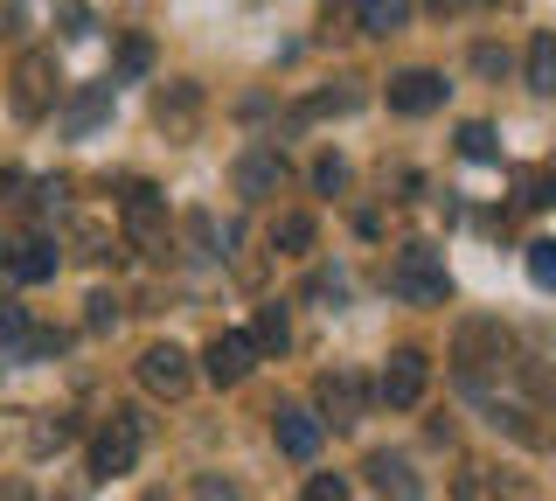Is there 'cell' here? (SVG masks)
<instances>
[{
    "label": "cell",
    "mask_w": 556,
    "mask_h": 501,
    "mask_svg": "<svg viewBox=\"0 0 556 501\" xmlns=\"http://www.w3.org/2000/svg\"><path fill=\"white\" fill-rule=\"evenodd\" d=\"M390 292H396V300H410V306H439V300H452L445 258L431 251V245H404V251H396V265H390Z\"/></svg>",
    "instance_id": "cell-1"
},
{
    "label": "cell",
    "mask_w": 556,
    "mask_h": 501,
    "mask_svg": "<svg viewBox=\"0 0 556 501\" xmlns=\"http://www.w3.org/2000/svg\"><path fill=\"white\" fill-rule=\"evenodd\" d=\"M139 446H147V418L139 411H112V418L98 425V439H91V474H132L139 466Z\"/></svg>",
    "instance_id": "cell-2"
},
{
    "label": "cell",
    "mask_w": 556,
    "mask_h": 501,
    "mask_svg": "<svg viewBox=\"0 0 556 501\" xmlns=\"http://www.w3.org/2000/svg\"><path fill=\"white\" fill-rule=\"evenodd\" d=\"M56 91H63L56 57H49V49H28V57L14 63V112H22V118H42L49 105H56Z\"/></svg>",
    "instance_id": "cell-3"
},
{
    "label": "cell",
    "mask_w": 556,
    "mask_h": 501,
    "mask_svg": "<svg viewBox=\"0 0 556 501\" xmlns=\"http://www.w3.org/2000/svg\"><path fill=\"white\" fill-rule=\"evenodd\" d=\"M452 362H459V384H473L480 370L508 362V335L501 321H459V341H452Z\"/></svg>",
    "instance_id": "cell-4"
},
{
    "label": "cell",
    "mask_w": 556,
    "mask_h": 501,
    "mask_svg": "<svg viewBox=\"0 0 556 501\" xmlns=\"http://www.w3.org/2000/svg\"><path fill=\"white\" fill-rule=\"evenodd\" d=\"M139 384H147L153 397H167V404H174V397H188V390H195V362L174 349V341H153V349L139 355Z\"/></svg>",
    "instance_id": "cell-5"
},
{
    "label": "cell",
    "mask_w": 556,
    "mask_h": 501,
    "mask_svg": "<svg viewBox=\"0 0 556 501\" xmlns=\"http://www.w3.org/2000/svg\"><path fill=\"white\" fill-rule=\"evenodd\" d=\"M286 188V153L278 147H243L237 153V196L243 202H271Z\"/></svg>",
    "instance_id": "cell-6"
},
{
    "label": "cell",
    "mask_w": 556,
    "mask_h": 501,
    "mask_svg": "<svg viewBox=\"0 0 556 501\" xmlns=\"http://www.w3.org/2000/svg\"><path fill=\"white\" fill-rule=\"evenodd\" d=\"M425 384H431V355L425 349H396L390 370H382V404H390V411H410L417 397H425Z\"/></svg>",
    "instance_id": "cell-7"
},
{
    "label": "cell",
    "mask_w": 556,
    "mask_h": 501,
    "mask_svg": "<svg viewBox=\"0 0 556 501\" xmlns=\"http://www.w3.org/2000/svg\"><path fill=\"white\" fill-rule=\"evenodd\" d=\"M251 362H257V349H251V335H237V327L202 349V370H208V384H216V390H237L243 376H251Z\"/></svg>",
    "instance_id": "cell-8"
},
{
    "label": "cell",
    "mask_w": 556,
    "mask_h": 501,
    "mask_svg": "<svg viewBox=\"0 0 556 501\" xmlns=\"http://www.w3.org/2000/svg\"><path fill=\"white\" fill-rule=\"evenodd\" d=\"M153 118H161V133H167V140H188V133L202 126V91H195L188 77L161 84V98H153Z\"/></svg>",
    "instance_id": "cell-9"
},
{
    "label": "cell",
    "mask_w": 556,
    "mask_h": 501,
    "mask_svg": "<svg viewBox=\"0 0 556 501\" xmlns=\"http://www.w3.org/2000/svg\"><path fill=\"white\" fill-rule=\"evenodd\" d=\"M161 230H167V202H161V188L132 181V188H126V237H132V251H153V245H161Z\"/></svg>",
    "instance_id": "cell-10"
},
{
    "label": "cell",
    "mask_w": 556,
    "mask_h": 501,
    "mask_svg": "<svg viewBox=\"0 0 556 501\" xmlns=\"http://www.w3.org/2000/svg\"><path fill=\"white\" fill-rule=\"evenodd\" d=\"M439 105H445V77L439 71H396L390 77V112L425 118V112H439Z\"/></svg>",
    "instance_id": "cell-11"
},
{
    "label": "cell",
    "mask_w": 556,
    "mask_h": 501,
    "mask_svg": "<svg viewBox=\"0 0 556 501\" xmlns=\"http://www.w3.org/2000/svg\"><path fill=\"white\" fill-rule=\"evenodd\" d=\"M271 431H278V453H286V460H313V453H320V418L300 411V404H278Z\"/></svg>",
    "instance_id": "cell-12"
},
{
    "label": "cell",
    "mask_w": 556,
    "mask_h": 501,
    "mask_svg": "<svg viewBox=\"0 0 556 501\" xmlns=\"http://www.w3.org/2000/svg\"><path fill=\"white\" fill-rule=\"evenodd\" d=\"M369 480L382 501H425V480H417V466L404 453H369Z\"/></svg>",
    "instance_id": "cell-13"
},
{
    "label": "cell",
    "mask_w": 556,
    "mask_h": 501,
    "mask_svg": "<svg viewBox=\"0 0 556 501\" xmlns=\"http://www.w3.org/2000/svg\"><path fill=\"white\" fill-rule=\"evenodd\" d=\"M362 404H369V390H362L355 370H327V376H320V411H327L334 425H355Z\"/></svg>",
    "instance_id": "cell-14"
},
{
    "label": "cell",
    "mask_w": 556,
    "mask_h": 501,
    "mask_svg": "<svg viewBox=\"0 0 556 501\" xmlns=\"http://www.w3.org/2000/svg\"><path fill=\"white\" fill-rule=\"evenodd\" d=\"M14 279L22 286L56 279V245H49V237H14Z\"/></svg>",
    "instance_id": "cell-15"
},
{
    "label": "cell",
    "mask_w": 556,
    "mask_h": 501,
    "mask_svg": "<svg viewBox=\"0 0 556 501\" xmlns=\"http://www.w3.org/2000/svg\"><path fill=\"white\" fill-rule=\"evenodd\" d=\"M355 14H362L369 36H396V28L410 22V0H355Z\"/></svg>",
    "instance_id": "cell-16"
},
{
    "label": "cell",
    "mask_w": 556,
    "mask_h": 501,
    "mask_svg": "<svg viewBox=\"0 0 556 501\" xmlns=\"http://www.w3.org/2000/svg\"><path fill=\"white\" fill-rule=\"evenodd\" d=\"M104 112H112V84H84L77 105H70V133H91Z\"/></svg>",
    "instance_id": "cell-17"
},
{
    "label": "cell",
    "mask_w": 556,
    "mask_h": 501,
    "mask_svg": "<svg viewBox=\"0 0 556 501\" xmlns=\"http://www.w3.org/2000/svg\"><path fill=\"white\" fill-rule=\"evenodd\" d=\"M147 63H153V42H147V36H126V42H118V63H112V77H104V84L118 91L126 77H147Z\"/></svg>",
    "instance_id": "cell-18"
},
{
    "label": "cell",
    "mask_w": 556,
    "mask_h": 501,
    "mask_svg": "<svg viewBox=\"0 0 556 501\" xmlns=\"http://www.w3.org/2000/svg\"><path fill=\"white\" fill-rule=\"evenodd\" d=\"M271 251L306 258V251H313V216H278V223H271Z\"/></svg>",
    "instance_id": "cell-19"
},
{
    "label": "cell",
    "mask_w": 556,
    "mask_h": 501,
    "mask_svg": "<svg viewBox=\"0 0 556 501\" xmlns=\"http://www.w3.org/2000/svg\"><path fill=\"white\" fill-rule=\"evenodd\" d=\"M292 341V327H286V314H278V306H257V327H251V349L257 355H278Z\"/></svg>",
    "instance_id": "cell-20"
},
{
    "label": "cell",
    "mask_w": 556,
    "mask_h": 501,
    "mask_svg": "<svg viewBox=\"0 0 556 501\" xmlns=\"http://www.w3.org/2000/svg\"><path fill=\"white\" fill-rule=\"evenodd\" d=\"M529 84H535V91H556V36L529 42Z\"/></svg>",
    "instance_id": "cell-21"
},
{
    "label": "cell",
    "mask_w": 556,
    "mask_h": 501,
    "mask_svg": "<svg viewBox=\"0 0 556 501\" xmlns=\"http://www.w3.org/2000/svg\"><path fill=\"white\" fill-rule=\"evenodd\" d=\"M355 105H362L355 84H341V91H320V98H306V105H300V126H306V118H327V112H355Z\"/></svg>",
    "instance_id": "cell-22"
},
{
    "label": "cell",
    "mask_w": 556,
    "mask_h": 501,
    "mask_svg": "<svg viewBox=\"0 0 556 501\" xmlns=\"http://www.w3.org/2000/svg\"><path fill=\"white\" fill-rule=\"evenodd\" d=\"M529 279L543 292L556 286V237H535V245H529Z\"/></svg>",
    "instance_id": "cell-23"
},
{
    "label": "cell",
    "mask_w": 556,
    "mask_h": 501,
    "mask_svg": "<svg viewBox=\"0 0 556 501\" xmlns=\"http://www.w3.org/2000/svg\"><path fill=\"white\" fill-rule=\"evenodd\" d=\"M459 153H466V161H494V126H480V118L459 126Z\"/></svg>",
    "instance_id": "cell-24"
},
{
    "label": "cell",
    "mask_w": 556,
    "mask_h": 501,
    "mask_svg": "<svg viewBox=\"0 0 556 501\" xmlns=\"http://www.w3.org/2000/svg\"><path fill=\"white\" fill-rule=\"evenodd\" d=\"M521 202H529V210H556V175H549V167L521 181Z\"/></svg>",
    "instance_id": "cell-25"
},
{
    "label": "cell",
    "mask_w": 556,
    "mask_h": 501,
    "mask_svg": "<svg viewBox=\"0 0 556 501\" xmlns=\"http://www.w3.org/2000/svg\"><path fill=\"white\" fill-rule=\"evenodd\" d=\"M77 251L84 258H112V230H104V223H77Z\"/></svg>",
    "instance_id": "cell-26"
},
{
    "label": "cell",
    "mask_w": 556,
    "mask_h": 501,
    "mask_svg": "<svg viewBox=\"0 0 556 501\" xmlns=\"http://www.w3.org/2000/svg\"><path fill=\"white\" fill-rule=\"evenodd\" d=\"M300 501H348V480H341V474H313Z\"/></svg>",
    "instance_id": "cell-27"
},
{
    "label": "cell",
    "mask_w": 556,
    "mask_h": 501,
    "mask_svg": "<svg viewBox=\"0 0 556 501\" xmlns=\"http://www.w3.org/2000/svg\"><path fill=\"white\" fill-rule=\"evenodd\" d=\"M313 188H327V196H341V188H348V161H334V153H327V161L313 167Z\"/></svg>",
    "instance_id": "cell-28"
},
{
    "label": "cell",
    "mask_w": 556,
    "mask_h": 501,
    "mask_svg": "<svg viewBox=\"0 0 556 501\" xmlns=\"http://www.w3.org/2000/svg\"><path fill=\"white\" fill-rule=\"evenodd\" d=\"M118 321V300L112 292H91V300H84V327H112Z\"/></svg>",
    "instance_id": "cell-29"
},
{
    "label": "cell",
    "mask_w": 556,
    "mask_h": 501,
    "mask_svg": "<svg viewBox=\"0 0 556 501\" xmlns=\"http://www.w3.org/2000/svg\"><path fill=\"white\" fill-rule=\"evenodd\" d=\"M56 22H63V36H91V8H84V0H63Z\"/></svg>",
    "instance_id": "cell-30"
},
{
    "label": "cell",
    "mask_w": 556,
    "mask_h": 501,
    "mask_svg": "<svg viewBox=\"0 0 556 501\" xmlns=\"http://www.w3.org/2000/svg\"><path fill=\"white\" fill-rule=\"evenodd\" d=\"M63 439H70V418H56V425L42 418V425H35V453H49V446H63Z\"/></svg>",
    "instance_id": "cell-31"
},
{
    "label": "cell",
    "mask_w": 556,
    "mask_h": 501,
    "mask_svg": "<svg viewBox=\"0 0 556 501\" xmlns=\"http://www.w3.org/2000/svg\"><path fill=\"white\" fill-rule=\"evenodd\" d=\"M202 501H243V494L230 488V480H202Z\"/></svg>",
    "instance_id": "cell-32"
},
{
    "label": "cell",
    "mask_w": 556,
    "mask_h": 501,
    "mask_svg": "<svg viewBox=\"0 0 556 501\" xmlns=\"http://www.w3.org/2000/svg\"><path fill=\"white\" fill-rule=\"evenodd\" d=\"M431 14H466V8H480V0H425Z\"/></svg>",
    "instance_id": "cell-33"
},
{
    "label": "cell",
    "mask_w": 556,
    "mask_h": 501,
    "mask_svg": "<svg viewBox=\"0 0 556 501\" xmlns=\"http://www.w3.org/2000/svg\"><path fill=\"white\" fill-rule=\"evenodd\" d=\"M0 279H14V237L0 245Z\"/></svg>",
    "instance_id": "cell-34"
},
{
    "label": "cell",
    "mask_w": 556,
    "mask_h": 501,
    "mask_svg": "<svg viewBox=\"0 0 556 501\" xmlns=\"http://www.w3.org/2000/svg\"><path fill=\"white\" fill-rule=\"evenodd\" d=\"M0 501H35V494H28V488H8V494H0Z\"/></svg>",
    "instance_id": "cell-35"
}]
</instances>
